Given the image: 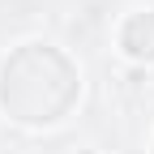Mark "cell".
<instances>
[{"label": "cell", "mask_w": 154, "mask_h": 154, "mask_svg": "<svg viewBox=\"0 0 154 154\" xmlns=\"http://www.w3.org/2000/svg\"><path fill=\"white\" fill-rule=\"evenodd\" d=\"M116 43H120L124 60H133V64H154V13H150V9L128 13L124 22H120Z\"/></svg>", "instance_id": "cell-1"}]
</instances>
